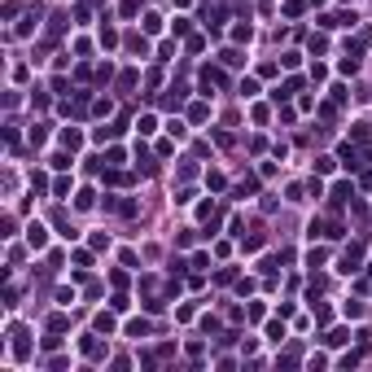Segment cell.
Masks as SVG:
<instances>
[{
  "label": "cell",
  "instance_id": "obj_1",
  "mask_svg": "<svg viewBox=\"0 0 372 372\" xmlns=\"http://www.w3.org/2000/svg\"><path fill=\"white\" fill-rule=\"evenodd\" d=\"M27 232H31V246H35V249L44 246V228H40V223H31V228H27Z\"/></svg>",
  "mask_w": 372,
  "mask_h": 372
}]
</instances>
